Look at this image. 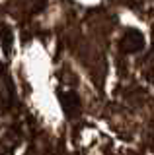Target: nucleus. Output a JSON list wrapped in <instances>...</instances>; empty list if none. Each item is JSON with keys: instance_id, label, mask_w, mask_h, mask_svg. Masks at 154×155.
<instances>
[{"instance_id": "1", "label": "nucleus", "mask_w": 154, "mask_h": 155, "mask_svg": "<svg viewBox=\"0 0 154 155\" xmlns=\"http://www.w3.org/2000/svg\"><path fill=\"white\" fill-rule=\"evenodd\" d=\"M113 4L135 19L154 27V0H113Z\"/></svg>"}]
</instances>
